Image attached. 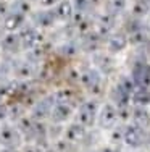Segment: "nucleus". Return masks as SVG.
<instances>
[{
    "mask_svg": "<svg viewBox=\"0 0 150 152\" xmlns=\"http://www.w3.org/2000/svg\"><path fill=\"white\" fill-rule=\"evenodd\" d=\"M100 152H120V149H116V147H103Z\"/></svg>",
    "mask_w": 150,
    "mask_h": 152,
    "instance_id": "nucleus-17",
    "label": "nucleus"
},
{
    "mask_svg": "<svg viewBox=\"0 0 150 152\" xmlns=\"http://www.w3.org/2000/svg\"><path fill=\"white\" fill-rule=\"evenodd\" d=\"M36 20H37V23L41 26H50L53 23V13L52 12H41V13H37Z\"/></svg>",
    "mask_w": 150,
    "mask_h": 152,
    "instance_id": "nucleus-12",
    "label": "nucleus"
},
{
    "mask_svg": "<svg viewBox=\"0 0 150 152\" xmlns=\"http://www.w3.org/2000/svg\"><path fill=\"white\" fill-rule=\"evenodd\" d=\"M131 117H133L134 125L141 126V128L145 129L147 126H150V110H147L145 107L137 105L134 108V112L131 113Z\"/></svg>",
    "mask_w": 150,
    "mask_h": 152,
    "instance_id": "nucleus-4",
    "label": "nucleus"
},
{
    "mask_svg": "<svg viewBox=\"0 0 150 152\" xmlns=\"http://www.w3.org/2000/svg\"><path fill=\"white\" fill-rule=\"evenodd\" d=\"M97 113H99L97 102H94V100L84 102L83 105L79 107V110H78V120H79V125H83L84 128L92 126L94 121H95V118H97Z\"/></svg>",
    "mask_w": 150,
    "mask_h": 152,
    "instance_id": "nucleus-2",
    "label": "nucleus"
},
{
    "mask_svg": "<svg viewBox=\"0 0 150 152\" xmlns=\"http://www.w3.org/2000/svg\"><path fill=\"white\" fill-rule=\"evenodd\" d=\"M60 0H41V3L44 7H52V5H55V3H58Z\"/></svg>",
    "mask_w": 150,
    "mask_h": 152,
    "instance_id": "nucleus-16",
    "label": "nucleus"
},
{
    "mask_svg": "<svg viewBox=\"0 0 150 152\" xmlns=\"http://www.w3.org/2000/svg\"><path fill=\"white\" fill-rule=\"evenodd\" d=\"M84 134H86V128H84L83 125H79V123L71 125L70 128H68V131H66V137H68V139H71V141L83 139Z\"/></svg>",
    "mask_w": 150,
    "mask_h": 152,
    "instance_id": "nucleus-11",
    "label": "nucleus"
},
{
    "mask_svg": "<svg viewBox=\"0 0 150 152\" xmlns=\"http://www.w3.org/2000/svg\"><path fill=\"white\" fill-rule=\"evenodd\" d=\"M23 21H24V15H20V13L12 12L8 16L5 18V28L8 31H15V29H18V28L23 24Z\"/></svg>",
    "mask_w": 150,
    "mask_h": 152,
    "instance_id": "nucleus-10",
    "label": "nucleus"
},
{
    "mask_svg": "<svg viewBox=\"0 0 150 152\" xmlns=\"http://www.w3.org/2000/svg\"><path fill=\"white\" fill-rule=\"evenodd\" d=\"M112 7L115 8V12H118V10H123L124 8V0H113Z\"/></svg>",
    "mask_w": 150,
    "mask_h": 152,
    "instance_id": "nucleus-15",
    "label": "nucleus"
},
{
    "mask_svg": "<svg viewBox=\"0 0 150 152\" xmlns=\"http://www.w3.org/2000/svg\"><path fill=\"white\" fill-rule=\"evenodd\" d=\"M123 139L124 142L128 144L129 147H134V149H139L142 147L145 142H147V134H145V129L141 128L137 125H129L124 128V133H123Z\"/></svg>",
    "mask_w": 150,
    "mask_h": 152,
    "instance_id": "nucleus-1",
    "label": "nucleus"
},
{
    "mask_svg": "<svg viewBox=\"0 0 150 152\" xmlns=\"http://www.w3.org/2000/svg\"><path fill=\"white\" fill-rule=\"evenodd\" d=\"M73 5H71L68 0L65 2H58V7L55 8V16L60 20H68V18L73 16Z\"/></svg>",
    "mask_w": 150,
    "mask_h": 152,
    "instance_id": "nucleus-9",
    "label": "nucleus"
},
{
    "mask_svg": "<svg viewBox=\"0 0 150 152\" xmlns=\"http://www.w3.org/2000/svg\"><path fill=\"white\" fill-rule=\"evenodd\" d=\"M118 117H120V112H118V108L113 105V104H105L97 113L99 125L102 126L103 129L113 128V126L116 125V121H118Z\"/></svg>",
    "mask_w": 150,
    "mask_h": 152,
    "instance_id": "nucleus-3",
    "label": "nucleus"
},
{
    "mask_svg": "<svg viewBox=\"0 0 150 152\" xmlns=\"http://www.w3.org/2000/svg\"><path fill=\"white\" fill-rule=\"evenodd\" d=\"M87 7H89V0H76L74 2V8L79 10V12H84Z\"/></svg>",
    "mask_w": 150,
    "mask_h": 152,
    "instance_id": "nucleus-14",
    "label": "nucleus"
},
{
    "mask_svg": "<svg viewBox=\"0 0 150 152\" xmlns=\"http://www.w3.org/2000/svg\"><path fill=\"white\" fill-rule=\"evenodd\" d=\"M100 81H102V78H100L99 71H95V70H89V71H86V73L83 75L84 86L87 89H91V91H95V89L99 88Z\"/></svg>",
    "mask_w": 150,
    "mask_h": 152,
    "instance_id": "nucleus-5",
    "label": "nucleus"
},
{
    "mask_svg": "<svg viewBox=\"0 0 150 152\" xmlns=\"http://www.w3.org/2000/svg\"><path fill=\"white\" fill-rule=\"evenodd\" d=\"M133 100L141 107L150 105V89L149 88H139L137 91L133 94Z\"/></svg>",
    "mask_w": 150,
    "mask_h": 152,
    "instance_id": "nucleus-7",
    "label": "nucleus"
},
{
    "mask_svg": "<svg viewBox=\"0 0 150 152\" xmlns=\"http://www.w3.org/2000/svg\"><path fill=\"white\" fill-rule=\"evenodd\" d=\"M133 13L136 16H144L145 13H149V5L145 0H137L134 3V8H133Z\"/></svg>",
    "mask_w": 150,
    "mask_h": 152,
    "instance_id": "nucleus-13",
    "label": "nucleus"
},
{
    "mask_svg": "<svg viewBox=\"0 0 150 152\" xmlns=\"http://www.w3.org/2000/svg\"><path fill=\"white\" fill-rule=\"evenodd\" d=\"M149 55H150V47H149Z\"/></svg>",
    "mask_w": 150,
    "mask_h": 152,
    "instance_id": "nucleus-18",
    "label": "nucleus"
},
{
    "mask_svg": "<svg viewBox=\"0 0 150 152\" xmlns=\"http://www.w3.org/2000/svg\"><path fill=\"white\" fill-rule=\"evenodd\" d=\"M149 32H150V29H149Z\"/></svg>",
    "mask_w": 150,
    "mask_h": 152,
    "instance_id": "nucleus-19",
    "label": "nucleus"
},
{
    "mask_svg": "<svg viewBox=\"0 0 150 152\" xmlns=\"http://www.w3.org/2000/svg\"><path fill=\"white\" fill-rule=\"evenodd\" d=\"M39 32L36 29H26L21 34V45L24 47V49H33L39 44Z\"/></svg>",
    "mask_w": 150,
    "mask_h": 152,
    "instance_id": "nucleus-6",
    "label": "nucleus"
},
{
    "mask_svg": "<svg viewBox=\"0 0 150 152\" xmlns=\"http://www.w3.org/2000/svg\"><path fill=\"white\" fill-rule=\"evenodd\" d=\"M126 45H128V39H126V36H124V34L112 36V39H110V42H108L110 52H121Z\"/></svg>",
    "mask_w": 150,
    "mask_h": 152,
    "instance_id": "nucleus-8",
    "label": "nucleus"
}]
</instances>
